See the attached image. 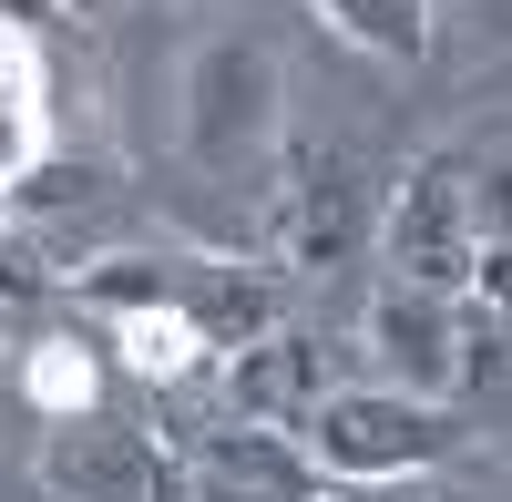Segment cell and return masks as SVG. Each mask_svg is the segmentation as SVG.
<instances>
[{"label": "cell", "mask_w": 512, "mask_h": 502, "mask_svg": "<svg viewBox=\"0 0 512 502\" xmlns=\"http://www.w3.org/2000/svg\"><path fill=\"white\" fill-rule=\"evenodd\" d=\"M308 11L369 62H420L431 52V0H308Z\"/></svg>", "instance_id": "cell-15"}, {"label": "cell", "mask_w": 512, "mask_h": 502, "mask_svg": "<svg viewBox=\"0 0 512 502\" xmlns=\"http://www.w3.org/2000/svg\"><path fill=\"white\" fill-rule=\"evenodd\" d=\"M11 390L41 410V421H72V410H93L103 400V359L72 339V328H41V339L21 349V369H11Z\"/></svg>", "instance_id": "cell-13"}, {"label": "cell", "mask_w": 512, "mask_h": 502, "mask_svg": "<svg viewBox=\"0 0 512 502\" xmlns=\"http://www.w3.org/2000/svg\"><path fill=\"white\" fill-rule=\"evenodd\" d=\"M472 236L482 246L512 236V154H472Z\"/></svg>", "instance_id": "cell-16"}, {"label": "cell", "mask_w": 512, "mask_h": 502, "mask_svg": "<svg viewBox=\"0 0 512 502\" xmlns=\"http://www.w3.org/2000/svg\"><path fill=\"white\" fill-rule=\"evenodd\" d=\"M379 257H390L400 287H441V298L472 287V257H482V236H472V154L441 144V154L400 164L390 205H379Z\"/></svg>", "instance_id": "cell-4"}, {"label": "cell", "mask_w": 512, "mask_h": 502, "mask_svg": "<svg viewBox=\"0 0 512 502\" xmlns=\"http://www.w3.org/2000/svg\"><path fill=\"white\" fill-rule=\"evenodd\" d=\"M52 21H72L62 0H0V31H11V41H41Z\"/></svg>", "instance_id": "cell-19"}, {"label": "cell", "mask_w": 512, "mask_h": 502, "mask_svg": "<svg viewBox=\"0 0 512 502\" xmlns=\"http://www.w3.org/2000/svg\"><path fill=\"white\" fill-rule=\"evenodd\" d=\"M0 318H11V308H0Z\"/></svg>", "instance_id": "cell-23"}, {"label": "cell", "mask_w": 512, "mask_h": 502, "mask_svg": "<svg viewBox=\"0 0 512 502\" xmlns=\"http://www.w3.org/2000/svg\"><path fill=\"white\" fill-rule=\"evenodd\" d=\"M379 236V205H369V175L349 144H287V175H277V216H267V246L297 267V277H338Z\"/></svg>", "instance_id": "cell-5"}, {"label": "cell", "mask_w": 512, "mask_h": 502, "mask_svg": "<svg viewBox=\"0 0 512 502\" xmlns=\"http://www.w3.org/2000/svg\"><path fill=\"white\" fill-rule=\"evenodd\" d=\"M93 205H113V164L103 154H41L31 175L0 195V216L31 236V226H52V216H93Z\"/></svg>", "instance_id": "cell-12"}, {"label": "cell", "mask_w": 512, "mask_h": 502, "mask_svg": "<svg viewBox=\"0 0 512 502\" xmlns=\"http://www.w3.org/2000/svg\"><path fill=\"white\" fill-rule=\"evenodd\" d=\"M328 472L308 462L297 431H267V421H205L185 441V502H318Z\"/></svg>", "instance_id": "cell-6"}, {"label": "cell", "mask_w": 512, "mask_h": 502, "mask_svg": "<svg viewBox=\"0 0 512 502\" xmlns=\"http://www.w3.org/2000/svg\"><path fill=\"white\" fill-rule=\"evenodd\" d=\"M369 369H379V390H410V400H451L461 410V298L390 277L379 308H369Z\"/></svg>", "instance_id": "cell-7"}, {"label": "cell", "mask_w": 512, "mask_h": 502, "mask_svg": "<svg viewBox=\"0 0 512 502\" xmlns=\"http://www.w3.org/2000/svg\"><path fill=\"white\" fill-rule=\"evenodd\" d=\"M472 11H482V21H492V31H512V0H472Z\"/></svg>", "instance_id": "cell-20"}, {"label": "cell", "mask_w": 512, "mask_h": 502, "mask_svg": "<svg viewBox=\"0 0 512 502\" xmlns=\"http://www.w3.org/2000/svg\"><path fill=\"white\" fill-rule=\"evenodd\" d=\"M461 298H482V308H502V318H512V236L472 257V287H461Z\"/></svg>", "instance_id": "cell-18"}, {"label": "cell", "mask_w": 512, "mask_h": 502, "mask_svg": "<svg viewBox=\"0 0 512 502\" xmlns=\"http://www.w3.org/2000/svg\"><path fill=\"white\" fill-rule=\"evenodd\" d=\"M11 410H21V390H11V380H0V431H11Z\"/></svg>", "instance_id": "cell-21"}, {"label": "cell", "mask_w": 512, "mask_h": 502, "mask_svg": "<svg viewBox=\"0 0 512 502\" xmlns=\"http://www.w3.org/2000/svg\"><path fill=\"white\" fill-rule=\"evenodd\" d=\"M62 11H82V21H93V11H113V0H62Z\"/></svg>", "instance_id": "cell-22"}, {"label": "cell", "mask_w": 512, "mask_h": 502, "mask_svg": "<svg viewBox=\"0 0 512 502\" xmlns=\"http://www.w3.org/2000/svg\"><path fill=\"white\" fill-rule=\"evenodd\" d=\"M52 154V93H41V52L0 31V195Z\"/></svg>", "instance_id": "cell-11"}, {"label": "cell", "mask_w": 512, "mask_h": 502, "mask_svg": "<svg viewBox=\"0 0 512 502\" xmlns=\"http://www.w3.org/2000/svg\"><path fill=\"white\" fill-rule=\"evenodd\" d=\"M318 502H472V492H451L441 472H410V482H328Z\"/></svg>", "instance_id": "cell-17"}, {"label": "cell", "mask_w": 512, "mask_h": 502, "mask_svg": "<svg viewBox=\"0 0 512 502\" xmlns=\"http://www.w3.org/2000/svg\"><path fill=\"white\" fill-rule=\"evenodd\" d=\"M297 441H308V462L328 482H410V472H441L451 451L472 441V410L369 380V390H328L308 421H297Z\"/></svg>", "instance_id": "cell-2"}, {"label": "cell", "mask_w": 512, "mask_h": 502, "mask_svg": "<svg viewBox=\"0 0 512 502\" xmlns=\"http://www.w3.org/2000/svg\"><path fill=\"white\" fill-rule=\"evenodd\" d=\"M41 492L52 502H185V441L93 400L41 431Z\"/></svg>", "instance_id": "cell-3"}, {"label": "cell", "mask_w": 512, "mask_h": 502, "mask_svg": "<svg viewBox=\"0 0 512 502\" xmlns=\"http://www.w3.org/2000/svg\"><path fill=\"white\" fill-rule=\"evenodd\" d=\"M175 308L195 318V339L216 349V359H236L246 339H267V328H277V277L246 267V257H185V298H175Z\"/></svg>", "instance_id": "cell-9"}, {"label": "cell", "mask_w": 512, "mask_h": 502, "mask_svg": "<svg viewBox=\"0 0 512 502\" xmlns=\"http://www.w3.org/2000/svg\"><path fill=\"white\" fill-rule=\"evenodd\" d=\"M72 298L93 308V318L175 308V298H185V257H93V267H72Z\"/></svg>", "instance_id": "cell-14"}, {"label": "cell", "mask_w": 512, "mask_h": 502, "mask_svg": "<svg viewBox=\"0 0 512 502\" xmlns=\"http://www.w3.org/2000/svg\"><path fill=\"white\" fill-rule=\"evenodd\" d=\"M287 144V72L256 31H205L175 82V154L205 185H246Z\"/></svg>", "instance_id": "cell-1"}, {"label": "cell", "mask_w": 512, "mask_h": 502, "mask_svg": "<svg viewBox=\"0 0 512 502\" xmlns=\"http://www.w3.org/2000/svg\"><path fill=\"white\" fill-rule=\"evenodd\" d=\"M113 328V359L134 369L144 390H185V380H216V349L195 339L185 308H144V318H103Z\"/></svg>", "instance_id": "cell-10"}, {"label": "cell", "mask_w": 512, "mask_h": 502, "mask_svg": "<svg viewBox=\"0 0 512 502\" xmlns=\"http://www.w3.org/2000/svg\"><path fill=\"white\" fill-rule=\"evenodd\" d=\"M328 349H318V328H267V339H246L236 359H216V400H226V421H267V431H297L308 410L328 400Z\"/></svg>", "instance_id": "cell-8"}]
</instances>
